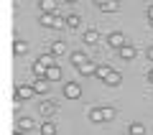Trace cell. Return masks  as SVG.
<instances>
[{"label": "cell", "instance_id": "28", "mask_svg": "<svg viewBox=\"0 0 153 135\" xmlns=\"http://www.w3.org/2000/svg\"><path fill=\"white\" fill-rule=\"evenodd\" d=\"M64 3H79V0H64Z\"/></svg>", "mask_w": 153, "mask_h": 135}, {"label": "cell", "instance_id": "16", "mask_svg": "<svg viewBox=\"0 0 153 135\" xmlns=\"http://www.w3.org/2000/svg\"><path fill=\"white\" fill-rule=\"evenodd\" d=\"M51 54L54 56H64L66 54V41H54L51 43Z\"/></svg>", "mask_w": 153, "mask_h": 135}, {"label": "cell", "instance_id": "19", "mask_svg": "<svg viewBox=\"0 0 153 135\" xmlns=\"http://www.w3.org/2000/svg\"><path fill=\"white\" fill-rule=\"evenodd\" d=\"M128 133H130V135H148V133H146V125H143V122H130Z\"/></svg>", "mask_w": 153, "mask_h": 135}, {"label": "cell", "instance_id": "3", "mask_svg": "<svg viewBox=\"0 0 153 135\" xmlns=\"http://www.w3.org/2000/svg\"><path fill=\"white\" fill-rule=\"evenodd\" d=\"M125 43H128V38L123 36L120 31H112V33L107 36V46H110V49H115V51H120Z\"/></svg>", "mask_w": 153, "mask_h": 135}, {"label": "cell", "instance_id": "27", "mask_svg": "<svg viewBox=\"0 0 153 135\" xmlns=\"http://www.w3.org/2000/svg\"><path fill=\"white\" fill-rule=\"evenodd\" d=\"M148 82H151V84H153V69L148 71Z\"/></svg>", "mask_w": 153, "mask_h": 135}, {"label": "cell", "instance_id": "5", "mask_svg": "<svg viewBox=\"0 0 153 135\" xmlns=\"http://www.w3.org/2000/svg\"><path fill=\"white\" fill-rule=\"evenodd\" d=\"M117 54H120V59H123V61H133V59H135V54H138V51H135V46H133V43L128 41L125 46H123V49L117 51Z\"/></svg>", "mask_w": 153, "mask_h": 135}, {"label": "cell", "instance_id": "2", "mask_svg": "<svg viewBox=\"0 0 153 135\" xmlns=\"http://www.w3.org/2000/svg\"><path fill=\"white\" fill-rule=\"evenodd\" d=\"M64 97L66 99H79L82 97V84L79 82H66L64 84Z\"/></svg>", "mask_w": 153, "mask_h": 135}, {"label": "cell", "instance_id": "23", "mask_svg": "<svg viewBox=\"0 0 153 135\" xmlns=\"http://www.w3.org/2000/svg\"><path fill=\"white\" fill-rule=\"evenodd\" d=\"M38 59L44 61V64H46V66H54V64H56V56H54V54H51V51H49V54H41V56H38Z\"/></svg>", "mask_w": 153, "mask_h": 135}, {"label": "cell", "instance_id": "9", "mask_svg": "<svg viewBox=\"0 0 153 135\" xmlns=\"http://www.w3.org/2000/svg\"><path fill=\"white\" fill-rule=\"evenodd\" d=\"M33 125H36V122H33L31 117H18V120H16V130H23V133L33 130Z\"/></svg>", "mask_w": 153, "mask_h": 135}, {"label": "cell", "instance_id": "24", "mask_svg": "<svg viewBox=\"0 0 153 135\" xmlns=\"http://www.w3.org/2000/svg\"><path fill=\"white\" fill-rule=\"evenodd\" d=\"M102 115H105V122H110L115 117V107H102Z\"/></svg>", "mask_w": 153, "mask_h": 135}, {"label": "cell", "instance_id": "21", "mask_svg": "<svg viewBox=\"0 0 153 135\" xmlns=\"http://www.w3.org/2000/svg\"><path fill=\"white\" fill-rule=\"evenodd\" d=\"M46 79H51V82H56V79H61V69H59V64H54V66H49V74H46Z\"/></svg>", "mask_w": 153, "mask_h": 135}, {"label": "cell", "instance_id": "8", "mask_svg": "<svg viewBox=\"0 0 153 135\" xmlns=\"http://www.w3.org/2000/svg\"><path fill=\"white\" fill-rule=\"evenodd\" d=\"M59 0H38V10L41 13H56Z\"/></svg>", "mask_w": 153, "mask_h": 135}, {"label": "cell", "instance_id": "17", "mask_svg": "<svg viewBox=\"0 0 153 135\" xmlns=\"http://www.w3.org/2000/svg\"><path fill=\"white\" fill-rule=\"evenodd\" d=\"M89 122H105L102 107H92V110H89Z\"/></svg>", "mask_w": 153, "mask_h": 135}, {"label": "cell", "instance_id": "22", "mask_svg": "<svg viewBox=\"0 0 153 135\" xmlns=\"http://www.w3.org/2000/svg\"><path fill=\"white\" fill-rule=\"evenodd\" d=\"M41 135H56V125L54 122H41Z\"/></svg>", "mask_w": 153, "mask_h": 135}, {"label": "cell", "instance_id": "12", "mask_svg": "<svg viewBox=\"0 0 153 135\" xmlns=\"http://www.w3.org/2000/svg\"><path fill=\"white\" fill-rule=\"evenodd\" d=\"M38 110H41V115H54L56 112V102L54 99H44V102L38 105Z\"/></svg>", "mask_w": 153, "mask_h": 135}, {"label": "cell", "instance_id": "26", "mask_svg": "<svg viewBox=\"0 0 153 135\" xmlns=\"http://www.w3.org/2000/svg\"><path fill=\"white\" fill-rule=\"evenodd\" d=\"M151 18H153V3L148 5V21H151Z\"/></svg>", "mask_w": 153, "mask_h": 135}, {"label": "cell", "instance_id": "4", "mask_svg": "<svg viewBox=\"0 0 153 135\" xmlns=\"http://www.w3.org/2000/svg\"><path fill=\"white\" fill-rule=\"evenodd\" d=\"M94 5L105 13H117L120 10V0H94Z\"/></svg>", "mask_w": 153, "mask_h": 135}, {"label": "cell", "instance_id": "29", "mask_svg": "<svg viewBox=\"0 0 153 135\" xmlns=\"http://www.w3.org/2000/svg\"><path fill=\"white\" fill-rule=\"evenodd\" d=\"M148 23H151V26H153V18H151V21H148Z\"/></svg>", "mask_w": 153, "mask_h": 135}, {"label": "cell", "instance_id": "25", "mask_svg": "<svg viewBox=\"0 0 153 135\" xmlns=\"http://www.w3.org/2000/svg\"><path fill=\"white\" fill-rule=\"evenodd\" d=\"M146 56H148V61H153V46H151V49L146 51Z\"/></svg>", "mask_w": 153, "mask_h": 135}, {"label": "cell", "instance_id": "1", "mask_svg": "<svg viewBox=\"0 0 153 135\" xmlns=\"http://www.w3.org/2000/svg\"><path fill=\"white\" fill-rule=\"evenodd\" d=\"M31 97H36V89H33V84H18V87H16V99L28 102Z\"/></svg>", "mask_w": 153, "mask_h": 135}, {"label": "cell", "instance_id": "18", "mask_svg": "<svg viewBox=\"0 0 153 135\" xmlns=\"http://www.w3.org/2000/svg\"><path fill=\"white\" fill-rule=\"evenodd\" d=\"M120 82H123V74H120V71H115V69H112V74H110L107 79H105V84H107V87H117Z\"/></svg>", "mask_w": 153, "mask_h": 135}, {"label": "cell", "instance_id": "6", "mask_svg": "<svg viewBox=\"0 0 153 135\" xmlns=\"http://www.w3.org/2000/svg\"><path fill=\"white\" fill-rule=\"evenodd\" d=\"M82 41L87 43V46H97L100 43V33L94 31V28H87V31L82 33Z\"/></svg>", "mask_w": 153, "mask_h": 135}, {"label": "cell", "instance_id": "11", "mask_svg": "<svg viewBox=\"0 0 153 135\" xmlns=\"http://www.w3.org/2000/svg\"><path fill=\"white\" fill-rule=\"evenodd\" d=\"M76 71H79V74H84V76H92L94 71H97V64H94V61H84L82 66H76Z\"/></svg>", "mask_w": 153, "mask_h": 135}, {"label": "cell", "instance_id": "14", "mask_svg": "<svg viewBox=\"0 0 153 135\" xmlns=\"http://www.w3.org/2000/svg\"><path fill=\"white\" fill-rule=\"evenodd\" d=\"M79 26H82V16H76V13H69V16H66V28L76 31Z\"/></svg>", "mask_w": 153, "mask_h": 135}, {"label": "cell", "instance_id": "15", "mask_svg": "<svg viewBox=\"0 0 153 135\" xmlns=\"http://www.w3.org/2000/svg\"><path fill=\"white\" fill-rule=\"evenodd\" d=\"M13 54H16V56L28 54V43H26V41H21V38H16V41H13Z\"/></svg>", "mask_w": 153, "mask_h": 135}, {"label": "cell", "instance_id": "20", "mask_svg": "<svg viewBox=\"0 0 153 135\" xmlns=\"http://www.w3.org/2000/svg\"><path fill=\"white\" fill-rule=\"evenodd\" d=\"M84 61H89V59L82 54V51H71V64H74V66H82Z\"/></svg>", "mask_w": 153, "mask_h": 135}, {"label": "cell", "instance_id": "7", "mask_svg": "<svg viewBox=\"0 0 153 135\" xmlns=\"http://www.w3.org/2000/svg\"><path fill=\"white\" fill-rule=\"evenodd\" d=\"M51 87V79H46V76H38L36 82H33V89H36V94H46Z\"/></svg>", "mask_w": 153, "mask_h": 135}, {"label": "cell", "instance_id": "13", "mask_svg": "<svg viewBox=\"0 0 153 135\" xmlns=\"http://www.w3.org/2000/svg\"><path fill=\"white\" fill-rule=\"evenodd\" d=\"M110 74H112V66H110V64H97V71H94V76H97V79L105 82Z\"/></svg>", "mask_w": 153, "mask_h": 135}, {"label": "cell", "instance_id": "10", "mask_svg": "<svg viewBox=\"0 0 153 135\" xmlns=\"http://www.w3.org/2000/svg\"><path fill=\"white\" fill-rule=\"evenodd\" d=\"M31 71L36 76H46V74H49V66H46L41 59H36V61H33V66H31Z\"/></svg>", "mask_w": 153, "mask_h": 135}]
</instances>
